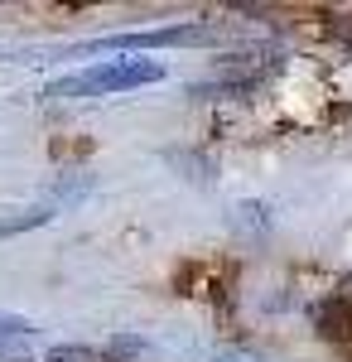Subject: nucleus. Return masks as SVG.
I'll use <instances>...</instances> for the list:
<instances>
[{"label": "nucleus", "mask_w": 352, "mask_h": 362, "mask_svg": "<svg viewBox=\"0 0 352 362\" xmlns=\"http://www.w3.org/2000/svg\"><path fill=\"white\" fill-rule=\"evenodd\" d=\"M319 329H324L328 338H352V305H343V300L324 305V314H319Z\"/></svg>", "instance_id": "obj_3"}, {"label": "nucleus", "mask_w": 352, "mask_h": 362, "mask_svg": "<svg viewBox=\"0 0 352 362\" xmlns=\"http://www.w3.org/2000/svg\"><path fill=\"white\" fill-rule=\"evenodd\" d=\"M164 78V63H150V58H111V63H97L87 73H73V78H58L49 83V97H92V92H131V87H150Z\"/></svg>", "instance_id": "obj_1"}, {"label": "nucleus", "mask_w": 352, "mask_h": 362, "mask_svg": "<svg viewBox=\"0 0 352 362\" xmlns=\"http://www.w3.org/2000/svg\"><path fill=\"white\" fill-rule=\"evenodd\" d=\"M49 362H92V353H87V348H54Z\"/></svg>", "instance_id": "obj_6"}, {"label": "nucleus", "mask_w": 352, "mask_h": 362, "mask_svg": "<svg viewBox=\"0 0 352 362\" xmlns=\"http://www.w3.org/2000/svg\"><path fill=\"white\" fill-rule=\"evenodd\" d=\"M34 324H29L25 314H10V309H0V343H15V338H25Z\"/></svg>", "instance_id": "obj_4"}, {"label": "nucleus", "mask_w": 352, "mask_h": 362, "mask_svg": "<svg viewBox=\"0 0 352 362\" xmlns=\"http://www.w3.org/2000/svg\"><path fill=\"white\" fill-rule=\"evenodd\" d=\"M140 353H150V343H140V338H116L107 348V358H140Z\"/></svg>", "instance_id": "obj_5"}, {"label": "nucleus", "mask_w": 352, "mask_h": 362, "mask_svg": "<svg viewBox=\"0 0 352 362\" xmlns=\"http://www.w3.org/2000/svg\"><path fill=\"white\" fill-rule=\"evenodd\" d=\"M213 39V29L203 25H169V29H140V34H107V39H92L82 44L78 54H107V49H174V44H203Z\"/></svg>", "instance_id": "obj_2"}, {"label": "nucleus", "mask_w": 352, "mask_h": 362, "mask_svg": "<svg viewBox=\"0 0 352 362\" xmlns=\"http://www.w3.org/2000/svg\"><path fill=\"white\" fill-rule=\"evenodd\" d=\"M0 362H25V358H0Z\"/></svg>", "instance_id": "obj_7"}]
</instances>
